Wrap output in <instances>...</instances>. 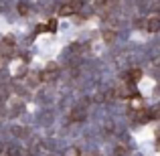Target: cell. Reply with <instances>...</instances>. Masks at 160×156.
I'll return each instance as SVG.
<instances>
[{
  "label": "cell",
  "instance_id": "cell-8",
  "mask_svg": "<svg viewBox=\"0 0 160 156\" xmlns=\"http://www.w3.org/2000/svg\"><path fill=\"white\" fill-rule=\"evenodd\" d=\"M67 156H79V150H75V148H69V150H67Z\"/></svg>",
  "mask_w": 160,
  "mask_h": 156
},
{
  "label": "cell",
  "instance_id": "cell-6",
  "mask_svg": "<svg viewBox=\"0 0 160 156\" xmlns=\"http://www.w3.org/2000/svg\"><path fill=\"white\" fill-rule=\"evenodd\" d=\"M41 79H45V81H49V79H55V67H51L49 71H45V73L41 75Z\"/></svg>",
  "mask_w": 160,
  "mask_h": 156
},
{
  "label": "cell",
  "instance_id": "cell-9",
  "mask_svg": "<svg viewBox=\"0 0 160 156\" xmlns=\"http://www.w3.org/2000/svg\"><path fill=\"white\" fill-rule=\"evenodd\" d=\"M49 31H55V28H57V23H55V20H51V23H49Z\"/></svg>",
  "mask_w": 160,
  "mask_h": 156
},
{
  "label": "cell",
  "instance_id": "cell-2",
  "mask_svg": "<svg viewBox=\"0 0 160 156\" xmlns=\"http://www.w3.org/2000/svg\"><path fill=\"white\" fill-rule=\"evenodd\" d=\"M146 28H148L150 33H158V31H160V18H158V16L150 18V20H148V27H146Z\"/></svg>",
  "mask_w": 160,
  "mask_h": 156
},
{
  "label": "cell",
  "instance_id": "cell-5",
  "mask_svg": "<svg viewBox=\"0 0 160 156\" xmlns=\"http://www.w3.org/2000/svg\"><path fill=\"white\" fill-rule=\"evenodd\" d=\"M103 39H106V43H113V41H116V33L113 31H103Z\"/></svg>",
  "mask_w": 160,
  "mask_h": 156
},
{
  "label": "cell",
  "instance_id": "cell-7",
  "mask_svg": "<svg viewBox=\"0 0 160 156\" xmlns=\"http://www.w3.org/2000/svg\"><path fill=\"white\" fill-rule=\"evenodd\" d=\"M18 12H20L22 16H24V14H28V6H27L24 2H20V4H18Z\"/></svg>",
  "mask_w": 160,
  "mask_h": 156
},
{
  "label": "cell",
  "instance_id": "cell-3",
  "mask_svg": "<svg viewBox=\"0 0 160 156\" xmlns=\"http://www.w3.org/2000/svg\"><path fill=\"white\" fill-rule=\"evenodd\" d=\"M59 12H61L63 16H67V14H73L75 8H73V4H63V6L59 8Z\"/></svg>",
  "mask_w": 160,
  "mask_h": 156
},
{
  "label": "cell",
  "instance_id": "cell-4",
  "mask_svg": "<svg viewBox=\"0 0 160 156\" xmlns=\"http://www.w3.org/2000/svg\"><path fill=\"white\" fill-rule=\"evenodd\" d=\"M140 77H142V71L140 69H132V71H130V75H128V81H138Z\"/></svg>",
  "mask_w": 160,
  "mask_h": 156
},
{
  "label": "cell",
  "instance_id": "cell-1",
  "mask_svg": "<svg viewBox=\"0 0 160 156\" xmlns=\"http://www.w3.org/2000/svg\"><path fill=\"white\" fill-rule=\"evenodd\" d=\"M12 47H14V39H10V37H6V39L0 43V51L4 55H10L12 53Z\"/></svg>",
  "mask_w": 160,
  "mask_h": 156
}]
</instances>
